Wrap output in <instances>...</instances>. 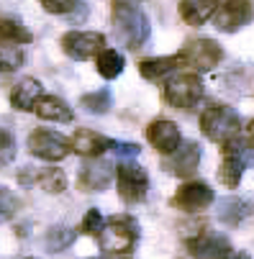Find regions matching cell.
Here are the masks:
<instances>
[{
    "label": "cell",
    "instance_id": "obj_1",
    "mask_svg": "<svg viewBox=\"0 0 254 259\" xmlns=\"http://www.w3.org/2000/svg\"><path fill=\"white\" fill-rule=\"evenodd\" d=\"M113 23H116V36L126 49H139L149 39V18L139 6L126 3V0H116L113 3Z\"/></svg>",
    "mask_w": 254,
    "mask_h": 259
},
{
    "label": "cell",
    "instance_id": "obj_2",
    "mask_svg": "<svg viewBox=\"0 0 254 259\" xmlns=\"http://www.w3.org/2000/svg\"><path fill=\"white\" fill-rule=\"evenodd\" d=\"M251 162V139L249 134H231L229 139H224V159H221V169H219V180L226 188H236L241 182L246 167Z\"/></svg>",
    "mask_w": 254,
    "mask_h": 259
},
{
    "label": "cell",
    "instance_id": "obj_3",
    "mask_svg": "<svg viewBox=\"0 0 254 259\" xmlns=\"http://www.w3.org/2000/svg\"><path fill=\"white\" fill-rule=\"evenodd\" d=\"M98 239H100V246L103 251L108 254H129L134 246H136V239H139V229L131 218L126 215H116V218H108L103 229L98 231Z\"/></svg>",
    "mask_w": 254,
    "mask_h": 259
},
{
    "label": "cell",
    "instance_id": "obj_4",
    "mask_svg": "<svg viewBox=\"0 0 254 259\" xmlns=\"http://www.w3.org/2000/svg\"><path fill=\"white\" fill-rule=\"evenodd\" d=\"M200 128L210 141H224L241 128V118L236 116L234 108L224 103H210L200 113Z\"/></svg>",
    "mask_w": 254,
    "mask_h": 259
},
{
    "label": "cell",
    "instance_id": "obj_5",
    "mask_svg": "<svg viewBox=\"0 0 254 259\" xmlns=\"http://www.w3.org/2000/svg\"><path fill=\"white\" fill-rule=\"evenodd\" d=\"M203 98V80L198 75H175L167 88H164V100L172 105V108H183V110H190L200 103Z\"/></svg>",
    "mask_w": 254,
    "mask_h": 259
},
{
    "label": "cell",
    "instance_id": "obj_6",
    "mask_svg": "<svg viewBox=\"0 0 254 259\" xmlns=\"http://www.w3.org/2000/svg\"><path fill=\"white\" fill-rule=\"evenodd\" d=\"M177 57H180L183 64H188V67H193L198 72H210V69H216L221 64L224 49L213 39H190Z\"/></svg>",
    "mask_w": 254,
    "mask_h": 259
},
{
    "label": "cell",
    "instance_id": "obj_7",
    "mask_svg": "<svg viewBox=\"0 0 254 259\" xmlns=\"http://www.w3.org/2000/svg\"><path fill=\"white\" fill-rule=\"evenodd\" d=\"M103 49H105V36L100 31H67L62 36V52L75 62L93 59Z\"/></svg>",
    "mask_w": 254,
    "mask_h": 259
},
{
    "label": "cell",
    "instance_id": "obj_8",
    "mask_svg": "<svg viewBox=\"0 0 254 259\" xmlns=\"http://www.w3.org/2000/svg\"><path fill=\"white\" fill-rule=\"evenodd\" d=\"M116 185H118V193L123 200L141 203V200H147V193H149V175L144 167L126 162V164H118L116 169Z\"/></svg>",
    "mask_w": 254,
    "mask_h": 259
},
{
    "label": "cell",
    "instance_id": "obj_9",
    "mask_svg": "<svg viewBox=\"0 0 254 259\" xmlns=\"http://www.w3.org/2000/svg\"><path fill=\"white\" fill-rule=\"evenodd\" d=\"M28 152L39 159H47V162H62L72 152V144L67 136L41 128V131H33L28 136Z\"/></svg>",
    "mask_w": 254,
    "mask_h": 259
},
{
    "label": "cell",
    "instance_id": "obj_10",
    "mask_svg": "<svg viewBox=\"0 0 254 259\" xmlns=\"http://www.w3.org/2000/svg\"><path fill=\"white\" fill-rule=\"evenodd\" d=\"M251 21V0H226L216 13V28L224 33H236Z\"/></svg>",
    "mask_w": 254,
    "mask_h": 259
},
{
    "label": "cell",
    "instance_id": "obj_11",
    "mask_svg": "<svg viewBox=\"0 0 254 259\" xmlns=\"http://www.w3.org/2000/svg\"><path fill=\"white\" fill-rule=\"evenodd\" d=\"M213 203V190L208 182H185L183 188L175 193V205L185 213H198Z\"/></svg>",
    "mask_w": 254,
    "mask_h": 259
},
{
    "label": "cell",
    "instance_id": "obj_12",
    "mask_svg": "<svg viewBox=\"0 0 254 259\" xmlns=\"http://www.w3.org/2000/svg\"><path fill=\"white\" fill-rule=\"evenodd\" d=\"M200 157H203V149L195 144V141H185L180 144L177 149L170 154V159L164 162V169L177 175V177H190L198 164H200Z\"/></svg>",
    "mask_w": 254,
    "mask_h": 259
},
{
    "label": "cell",
    "instance_id": "obj_13",
    "mask_svg": "<svg viewBox=\"0 0 254 259\" xmlns=\"http://www.w3.org/2000/svg\"><path fill=\"white\" fill-rule=\"evenodd\" d=\"M147 139H149V144L154 146V149L162 152V154H172L177 146L183 144V134H180L177 123H172L167 118L152 121L149 128H147Z\"/></svg>",
    "mask_w": 254,
    "mask_h": 259
},
{
    "label": "cell",
    "instance_id": "obj_14",
    "mask_svg": "<svg viewBox=\"0 0 254 259\" xmlns=\"http://www.w3.org/2000/svg\"><path fill=\"white\" fill-rule=\"evenodd\" d=\"M72 152H77L80 157H88V159H98L103 152H108L113 146V141L98 134V131H90V128H80L75 136H72Z\"/></svg>",
    "mask_w": 254,
    "mask_h": 259
},
{
    "label": "cell",
    "instance_id": "obj_15",
    "mask_svg": "<svg viewBox=\"0 0 254 259\" xmlns=\"http://www.w3.org/2000/svg\"><path fill=\"white\" fill-rule=\"evenodd\" d=\"M188 249L193 251L195 259H221L229 251V241L219 234L203 231L195 239H188Z\"/></svg>",
    "mask_w": 254,
    "mask_h": 259
},
{
    "label": "cell",
    "instance_id": "obj_16",
    "mask_svg": "<svg viewBox=\"0 0 254 259\" xmlns=\"http://www.w3.org/2000/svg\"><path fill=\"white\" fill-rule=\"evenodd\" d=\"M111 164L108 162H98V159H90L80 167V185L85 193H100L108 188L111 182Z\"/></svg>",
    "mask_w": 254,
    "mask_h": 259
},
{
    "label": "cell",
    "instance_id": "obj_17",
    "mask_svg": "<svg viewBox=\"0 0 254 259\" xmlns=\"http://www.w3.org/2000/svg\"><path fill=\"white\" fill-rule=\"evenodd\" d=\"M31 110H36V116H39V118L54 121V123H69L72 118H75L72 108L62 98H57V95H39V100L33 103Z\"/></svg>",
    "mask_w": 254,
    "mask_h": 259
},
{
    "label": "cell",
    "instance_id": "obj_18",
    "mask_svg": "<svg viewBox=\"0 0 254 259\" xmlns=\"http://www.w3.org/2000/svg\"><path fill=\"white\" fill-rule=\"evenodd\" d=\"M221 0H180V16L188 26H203L216 11Z\"/></svg>",
    "mask_w": 254,
    "mask_h": 259
},
{
    "label": "cell",
    "instance_id": "obj_19",
    "mask_svg": "<svg viewBox=\"0 0 254 259\" xmlns=\"http://www.w3.org/2000/svg\"><path fill=\"white\" fill-rule=\"evenodd\" d=\"M177 67H183V62H180V57H154V59H141L139 62V72L144 80L149 82H159L164 80L170 72H175Z\"/></svg>",
    "mask_w": 254,
    "mask_h": 259
},
{
    "label": "cell",
    "instance_id": "obj_20",
    "mask_svg": "<svg viewBox=\"0 0 254 259\" xmlns=\"http://www.w3.org/2000/svg\"><path fill=\"white\" fill-rule=\"evenodd\" d=\"M41 95V82L36 77H23L13 90H11V103L16 110H31L33 103Z\"/></svg>",
    "mask_w": 254,
    "mask_h": 259
},
{
    "label": "cell",
    "instance_id": "obj_21",
    "mask_svg": "<svg viewBox=\"0 0 254 259\" xmlns=\"http://www.w3.org/2000/svg\"><path fill=\"white\" fill-rule=\"evenodd\" d=\"M249 215H251V205L241 198H224L219 203V218L226 226H239Z\"/></svg>",
    "mask_w": 254,
    "mask_h": 259
},
{
    "label": "cell",
    "instance_id": "obj_22",
    "mask_svg": "<svg viewBox=\"0 0 254 259\" xmlns=\"http://www.w3.org/2000/svg\"><path fill=\"white\" fill-rule=\"evenodd\" d=\"M95 67H98V75H100V77L116 80L121 72H123V67H126V59H123V54L116 52V49H103V52L95 54Z\"/></svg>",
    "mask_w": 254,
    "mask_h": 259
},
{
    "label": "cell",
    "instance_id": "obj_23",
    "mask_svg": "<svg viewBox=\"0 0 254 259\" xmlns=\"http://www.w3.org/2000/svg\"><path fill=\"white\" fill-rule=\"evenodd\" d=\"M33 41V33L16 18H0V44H31Z\"/></svg>",
    "mask_w": 254,
    "mask_h": 259
},
{
    "label": "cell",
    "instance_id": "obj_24",
    "mask_svg": "<svg viewBox=\"0 0 254 259\" xmlns=\"http://www.w3.org/2000/svg\"><path fill=\"white\" fill-rule=\"evenodd\" d=\"M33 182L39 185L44 193H49V195H59V193H64V188H67V177H64V172L57 169V167L33 172Z\"/></svg>",
    "mask_w": 254,
    "mask_h": 259
},
{
    "label": "cell",
    "instance_id": "obj_25",
    "mask_svg": "<svg viewBox=\"0 0 254 259\" xmlns=\"http://www.w3.org/2000/svg\"><path fill=\"white\" fill-rule=\"evenodd\" d=\"M80 105L88 110L90 116H103V113H108V110L113 108V98H111V90H95V93H88V95H82V100H80Z\"/></svg>",
    "mask_w": 254,
    "mask_h": 259
},
{
    "label": "cell",
    "instance_id": "obj_26",
    "mask_svg": "<svg viewBox=\"0 0 254 259\" xmlns=\"http://www.w3.org/2000/svg\"><path fill=\"white\" fill-rule=\"evenodd\" d=\"M23 62H26L23 47L0 44V72H16V69L23 67Z\"/></svg>",
    "mask_w": 254,
    "mask_h": 259
},
{
    "label": "cell",
    "instance_id": "obj_27",
    "mask_svg": "<svg viewBox=\"0 0 254 259\" xmlns=\"http://www.w3.org/2000/svg\"><path fill=\"white\" fill-rule=\"evenodd\" d=\"M77 239V234L67 229V226H52L47 231V249L49 251H64L67 246H72V241Z\"/></svg>",
    "mask_w": 254,
    "mask_h": 259
},
{
    "label": "cell",
    "instance_id": "obj_28",
    "mask_svg": "<svg viewBox=\"0 0 254 259\" xmlns=\"http://www.w3.org/2000/svg\"><path fill=\"white\" fill-rule=\"evenodd\" d=\"M21 208V200L16 198L13 190H8L6 185H0V224H6V221H11Z\"/></svg>",
    "mask_w": 254,
    "mask_h": 259
},
{
    "label": "cell",
    "instance_id": "obj_29",
    "mask_svg": "<svg viewBox=\"0 0 254 259\" xmlns=\"http://www.w3.org/2000/svg\"><path fill=\"white\" fill-rule=\"evenodd\" d=\"M16 136L8 131V128H0V167H8L13 159H16Z\"/></svg>",
    "mask_w": 254,
    "mask_h": 259
},
{
    "label": "cell",
    "instance_id": "obj_30",
    "mask_svg": "<svg viewBox=\"0 0 254 259\" xmlns=\"http://www.w3.org/2000/svg\"><path fill=\"white\" fill-rule=\"evenodd\" d=\"M41 8L47 13H57V16H64V13H72L77 8L80 0H39Z\"/></svg>",
    "mask_w": 254,
    "mask_h": 259
},
{
    "label": "cell",
    "instance_id": "obj_31",
    "mask_svg": "<svg viewBox=\"0 0 254 259\" xmlns=\"http://www.w3.org/2000/svg\"><path fill=\"white\" fill-rule=\"evenodd\" d=\"M100 229H103V215H100L98 208H90V210L85 213V218H82V234H88V236H98Z\"/></svg>",
    "mask_w": 254,
    "mask_h": 259
},
{
    "label": "cell",
    "instance_id": "obj_32",
    "mask_svg": "<svg viewBox=\"0 0 254 259\" xmlns=\"http://www.w3.org/2000/svg\"><path fill=\"white\" fill-rule=\"evenodd\" d=\"M111 149H116V152H118V157H126V159H131V157H139L141 146H139V144H131V141H113V146H111Z\"/></svg>",
    "mask_w": 254,
    "mask_h": 259
},
{
    "label": "cell",
    "instance_id": "obj_33",
    "mask_svg": "<svg viewBox=\"0 0 254 259\" xmlns=\"http://www.w3.org/2000/svg\"><path fill=\"white\" fill-rule=\"evenodd\" d=\"M221 259H251V256H249L246 251H226Z\"/></svg>",
    "mask_w": 254,
    "mask_h": 259
},
{
    "label": "cell",
    "instance_id": "obj_34",
    "mask_svg": "<svg viewBox=\"0 0 254 259\" xmlns=\"http://www.w3.org/2000/svg\"><path fill=\"white\" fill-rule=\"evenodd\" d=\"M126 3H134V6H139V3H141V0H126Z\"/></svg>",
    "mask_w": 254,
    "mask_h": 259
}]
</instances>
